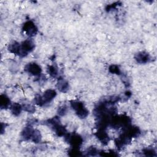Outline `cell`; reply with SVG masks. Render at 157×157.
Listing matches in <instances>:
<instances>
[{
    "label": "cell",
    "mask_w": 157,
    "mask_h": 157,
    "mask_svg": "<svg viewBox=\"0 0 157 157\" xmlns=\"http://www.w3.org/2000/svg\"><path fill=\"white\" fill-rule=\"evenodd\" d=\"M23 30L28 36H33L36 34L37 28L32 21H28L24 23Z\"/></svg>",
    "instance_id": "obj_3"
},
{
    "label": "cell",
    "mask_w": 157,
    "mask_h": 157,
    "mask_svg": "<svg viewBox=\"0 0 157 157\" xmlns=\"http://www.w3.org/2000/svg\"><path fill=\"white\" fill-rule=\"evenodd\" d=\"M71 105L79 118H85L88 116V110L82 102L80 101H72L71 102Z\"/></svg>",
    "instance_id": "obj_1"
},
{
    "label": "cell",
    "mask_w": 157,
    "mask_h": 157,
    "mask_svg": "<svg viewBox=\"0 0 157 157\" xmlns=\"http://www.w3.org/2000/svg\"><path fill=\"white\" fill-rule=\"evenodd\" d=\"M23 109V107L21 105L17 102H14L10 106V110L12 114H13L15 116H18L21 113V112Z\"/></svg>",
    "instance_id": "obj_11"
},
{
    "label": "cell",
    "mask_w": 157,
    "mask_h": 157,
    "mask_svg": "<svg viewBox=\"0 0 157 157\" xmlns=\"http://www.w3.org/2000/svg\"><path fill=\"white\" fill-rule=\"evenodd\" d=\"M24 110L28 112L29 113H33L35 111V107L30 104H28V105H25L24 106Z\"/></svg>",
    "instance_id": "obj_16"
},
{
    "label": "cell",
    "mask_w": 157,
    "mask_h": 157,
    "mask_svg": "<svg viewBox=\"0 0 157 157\" xmlns=\"http://www.w3.org/2000/svg\"><path fill=\"white\" fill-rule=\"evenodd\" d=\"M66 111H67V108L66 106H62V107H60L59 109H58V114L59 115H64L66 114Z\"/></svg>",
    "instance_id": "obj_17"
},
{
    "label": "cell",
    "mask_w": 157,
    "mask_h": 157,
    "mask_svg": "<svg viewBox=\"0 0 157 157\" xmlns=\"http://www.w3.org/2000/svg\"><path fill=\"white\" fill-rule=\"evenodd\" d=\"M88 153H89V155H95L96 153H97V152H98V150L94 148V147H90L88 149V151H87Z\"/></svg>",
    "instance_id": "obj_18"
},
{
    "label": "cell",
    "mask_w": 157,
    "mask_h": 157,
    "mask_svg": "<svg viewBox=\"0 0 157 157\" xmlns=\"http://www.w3.org/2000/svg\"><path fill=\"white\" fill-rule=\"evenodd\" d=\"M56 95V93L54 90L49 89L46 90L44 93L43 95L40 96L42 105H44L45 104L50 102L51 101H52L54 99Z\"/></svg>",
    "instance_id": "obj_4"
},
{
    "label": "cell",
    "mask_w": 157,
    "mask_h": 157,
    "mask_svg": "<svg viewBox=\"0 0 157 157\" xmlns=\"http://www.w3.org/2000/svg\"><path fill=\"white\" fill-rule=\"evenodd\" d=\"M144 153H145L146 155L147 156H153V154L155 153V151L152 148H146L144 150Z\"/></svg>",
    "instance_id": "obj_19"
},
{
    "label": "cell",
    "mask_w": 157,
    "mask_h": 157,
    "mask_svg": "<svg viewBox=\"0 0 157 157\" xmlns=\"http://www.w3.org/2000/svg\"><path fill=\"white\" fill-rule=\"evenodd\" d=\"M34 130L33 128L30 127V126H28L25 128V129H23V131L21 132V136L22 137L25 139V140H31L32 137L33 136Z\"/></svg>",
    "instance_id": "obj_9"
},
{
    "label": "cell",
    "mask_w": 157,
    "mask_h": 157,
    "mask_svg": "<svg viewBox=\"0 0 157 157\" xmlns=\"http://www.w3.org/2000/svg\"><path fill=\"white\" fill-rule=\"evenodd\" d=\"M109 70L110 72H111L112 74H120V70L118 66H117L116 65H111L109 67Z\"/></svg>",
    "instance_id": "obj_15"
},
{
    "label": "cell",
    "mask_w": 157,
    "mask_h": 157,
    "mask_svg": "<svg viewBox=\"0 0 157 157\" xmlns=\"http://www.w3.org/2000/svg\"><path fill=\"white\" fill-rule=\"evenodd\" d=\"M8 50L10 53L18 55L20 56V51H21V45L17 42H13L10 44H9L8 47Z\"/></svg>",
    "instance_id": "obj_8"
},
{
    "label": "cell",
    "mask_w": 157,
    "mask_h": 157,
    "mask_svg": "<svg viewBox=\"0 0 157 157\" xmlns=\"http://www.w3.org/2000/svg\"><path fill=\"white\" fill-rule=\"evenodd\" d=\"M56 87L59 91L66 92L69 89V83L64 79H60L56 85Z\"/></svg>",
    "instance_id": "obj_10"
},
{
    "label": "cell",
    "mask_w": 157,
    "mask_h": 157,
    "mask_svg": "<svg viewBox=\"0 0 157 157\" xmlns=\"http://www.w3.org/2000/svg\"><path fill=\"white\" fill-rule=\"evenodd\" d=\"M135 59L140 64H144L149 61L150 55L145 52H140L136 55Z\"/></svg>",
    "instance_id": "obj_6"
},
{
    "label": "cell",
    "mask_w": 157,
    "mask_h": 157,
    "mask_svg": "<svg viewBox=\"0 0 157 157\" xmlns=\"http://www.w3.org/2000/svg\"><path fill=\"white\" fill-rule=\"evenodd\" d=\"M47 72L48 73V74L50 75H51L52 77H56L58 74V69L57 68L53 66V65H52V66H49L47 68Z\"/></svg>",
    "instance_id": "obj_14"
},
{
    "label": "cell",
    "mask_w": 157,
    "mask_h": 157,
    "mask_svg": "<svg viewBox=\"0 0 157 157\" xmlns=\"http://www.w3.org/2000/svg\"><path fill=\"white\" fill-rule=\"evenodd\" d=\"M21 51L20 56H25L28 55V53L32 52L34 48V43L31 39H26L24 40L21 44Z\"/></svg>",
    "instance_id": "obj_2"
},
{
    "label": "cell",
    "mask_w": 157,
    "mask_h": 157,
    "mask_svg": "<svg viewBox=\"0 0 157 157\" xmlns=\"http://www.w3.org/2000/svg\"><path fill=\"white\" fill-rule=\"evenodd\" d=\"M69 142L73 146V148L80 146L82 143V139L78 135H72L68 137Z\"/></svg>",
    "instance_id": "obj_7"
},
{
    "label": "cell",
    "mask_w": 157,
    "mask_h": 157,
    "mask_svg": "<svg viewBox=\"0 0 157 157\" xmlns=\"http://www.w3.org/2000/svg\"><path fill=\"white\" fill-rule=\"evenodd\" d=\"M25 70L30 74L34 76L40 75L42 71L40 66L36 63H28L25 66Z\"/></svg>",
    "instance_id": "obj_5"
},
{
    "label": "cell",
    "mask_w": 157,
    "mask_h": 157,
    "mask_svg": "<svg viewBox=\"0 0 157 157\" xmlns=\"http://www.w3.org/2000/svg\"><path fill=\"white\" fill-rule=\"evenodd\" d=\"M97 137L102 143H107L109 141V136L104 129H99L97 132Z\"/></svg>",
    "instance_id": "obj_12"
},
{
    "label": "cell",
    "mask_w": 157,
    "mask_h": 157,
    "mask_svg": "<svg viewBox=\"0 0 157 157\" xmlns=\"http://www.w3.org/2000/svg\"><path fill=\"white\" fill-rule=\"evenodd\" d=\"M0 100H1L0 102H1V109H7L9 106H10L11 104H10V99L6 95L1 94Z\"/></svg>",
    "instance_id": "obj_13"
}]
</instances>
